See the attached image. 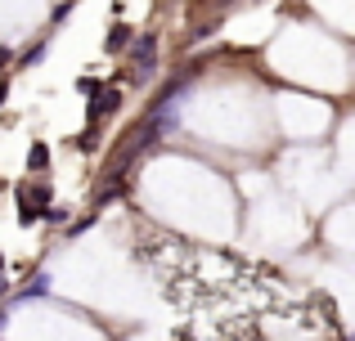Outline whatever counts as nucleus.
I'll return each mask as SVG.
<instances>
[{"label":"nucleus","mask_w":355,"mask_h":341,"mask_svg":"<svg viewBox=\"0 0 355 341\" xmlns=\"http://www.w3.org/2000/svg\"><path fill=\"white\" fill-rule=\"evenodd\" d=\"M45 202H50V189H45V184H36V189H23V193H18V216H23V225L41 216Z\"/></svg>","instance_id":"1"},{"label":"nucleus","mask_w":355,"mask_h":341,"mask_svg":"<svg viewBox=\"0 0 355 341\" xmlns=\"http://www.w3.org/2000/svg\"><path fill=\"white\" fill-rule=\"evenodd\" d=\"M135 68H139V72L153 68V36H144V41L135 45Z\"/></svg>","instance_id":"2"},{"label":"nucleus","mask_w":355,"mask_h":341,"mask_svg":"<svg viewBox=\"0 0 355 341\" xmlns=\"http://www.w3.org/2000/svg\"><path fill=\"white\" fill-rule=\"evenodd\" d=\"M45 167H50V149H45V144H32V153H27V171L41 175Z\"/></svg>","instance_id":"3"},{"label":"nucleus","mask_w":355,"mask_h":341,"mask_svg":"<svg viewBox=\"0 0 355 341\" xmlns=\"http://www.w3.org/2000/svg\"><path fill=\"white\" fill-rule=\"evenodd\" d=\"M126 41H130V27H113V36H108V50H121Z\"/></svg>","instance_id":"4"}]
</instances>
